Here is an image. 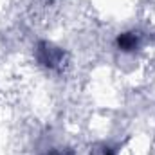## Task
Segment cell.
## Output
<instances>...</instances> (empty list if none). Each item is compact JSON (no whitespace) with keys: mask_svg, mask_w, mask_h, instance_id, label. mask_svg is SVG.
<instances>
[{"mask_svg":"<svg viewBox=\"0 0 155 155\" xmlns=\"http://www.w3.org/2000/svg\"><path fill=\"white\" fill-rule=\"evenodd\" d=\"M36 60L41 67L49 71H61L67 63V54L61 47H56L51 41H38L35 49Z\"/></svg>","mask_w":155,"mask_h":155,"instance_id":"obj_1","label":"cell"},{"mask_svg":"<svg viewBox=\"0 0 155 155\" xmlns=\"http://www.w3.org/2000/svg\"><path fill=\"white\" fill-rule=\"evenodd\" d=\"M141 41H143V36L137 31H126V33L117 35L116 45L123 52H134V51H137L141 47Z\"/></svg>","mask_w":155,"mask_h":155,"instance_id":"obj_2","label":"cell"},{"mask_svg":"<svg viewBox=\"0 0 155 155\" xmlns=\"http://www.w3.org/2000/svg\"><path fill=\"white\" fill-rule=\"evenodd\" d=\"M47 155H74L71 150H52V152H49Z\"/></svg>","mask_w":155,"mask_h":155,"instance_id":"obj_3","label":"cell"},{"mask_svg":"<svg viewBox=\"0 0 155 155\" xmlns=\"http://www.w3.org/2000/svg\"><path fill=\"white\" fill-rule=\"evenodd\" d=\"M103 155H114V150H112L110 146H105V148H103Z\"/></svg>","mask_w":155,"mask_h":155,"instance_id":"obj_4","label":"cell"}]
</instances>
